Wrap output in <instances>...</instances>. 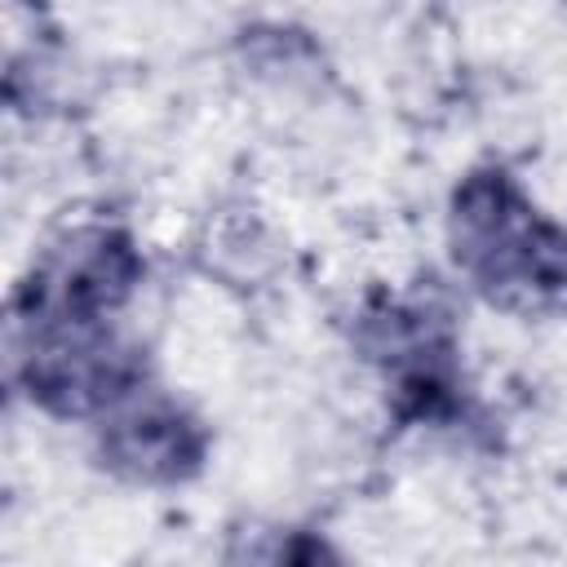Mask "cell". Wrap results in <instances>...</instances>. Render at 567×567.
Segmentation results:
<instances>
[{"label":"cell","mask_w":567,"mask_h":567,"mask_svg":"<svg viewBox=\"0 0 567 567\" xmlns=\"http://www.w3.org/2000/svg\"><path fill=\"white\" fill-rule=\"evenodd\" d=\"M456 266L501 306H549L567 297V235L536 217L501 173H474L452 204Z\"/></svg>","instance_id":"1"},{"label":"cell","mask_w":567,"mask_h":567,"mask_svg":"<svg viewBox=\"0 0 567 567\" xmlns=\"http://www.w3.org/2000/svg\"><path fill=\"white\" fill-rule=\"evenodd\" d=\"M142 257L120 226L84 221L62 230L35 261L22 297L31 323H102L137 288Z\"/></svg>","instance_id":"2"},{"label":"cell","mask_w":567,"mask_h":567,"mask_svg":"<svg viewBox=\"0 0 567 567\" xmlns=\"http://www.w3.org/2000/svg\"><path fill=\"white\" fill-rule=\"evenodd\" d=\"M31 350L22 354V381L35 403L62 416L115 408L137 390L133 350L102 323H31Z\"/></svg>","instance_id":"3"},{"label":"cell","mask_w":567,"mask_h":567,"mask_svg":"<svg viewBox=\"0 0 567 567\" xmlns=\"http://www.w3.org/2000/svg\"><path fill=\"white\" fill-rule=\"evenodd\" d=\"M102 461L133 483H177L199 470L204 434L199 425L168 399H142V390L124 394L102 421Z\"/></svg>","instance_id":"4"}]
</instances>
